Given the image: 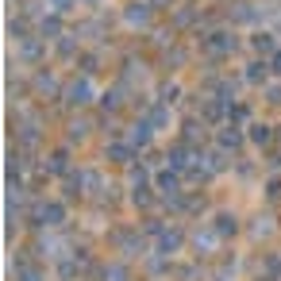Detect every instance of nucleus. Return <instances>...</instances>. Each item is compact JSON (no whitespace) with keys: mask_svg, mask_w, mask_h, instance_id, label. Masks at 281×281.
Segmentation results:
<instances>
[{"mask_svg":"<svg viewBox=\"0 0 281 281\" xmlns=\"http://www.w3.org/2000/svg\"><path fill=\"white\" fill-rule=\"evenodd\" d=\"M208 54H231L235 50V35H228V31H216V35H208Z\"/></svg>","mask_w":281,"mask_h":281,"instance_id":"nucleus-1","label":"nucleus"},{"mask_svg":"<svg viewBox=\"0 0 281 281\" xmlns=\"http://www.w3.org/2000/svg\"><path fill=\"white\" fill-rule=\"evenodd\" d=\"M89 97H93V85H89L85 77L73 81V85L66 89V100H70V104H89Z\"/></svg>","mask_w":281,"mask_h":281,"instance_id":"nucleus-2","label":"nucleus"},{"mask_svg":"<svg viewBox=\"0 0 281 281\" xmlns=\"http://www.w3.org/2000/svg\"><path fill=\"white\" fill-rule=\"evenodd\" d=\"M158 189H162L166 196H174L177 189H181V170H174V166L162 170V174H158Z\"/></svg>","mask_w":281,"mask_h":281,"instance_id":"nucleus-3","label":"nucleus"},{"mask_svg":"<svg viewBox=\"0 0 281 281\" xmlns=\"http://www.w3.org/2000/svg\"><path fill=\"white\" fill-rule=\"evenodd\" d=\"M239 143H243V131H239L235 123H231V127H223V131H220V147H223V150H235Z\"/></svg>","mask_w":281,"mask_h":281,"instance_id":"nucleus-4","label":"nucleus"},{"mask_svg":"<svg viewBox=\"0 0 281 281\" xmlns=\"http://www.w3.org/2000/svg\"><path fill=\"white\" fill-rule=\"evenodd\" d=\"M158 246H162V250H170V255H174L177 246H181V231H177V228H170V231H162V239H158Z\"/></svg>","mask_w":281,"mask_h":281,"instance_id":"nucleus-5","label":"nucleus"},{"mask_svg":"<svg viewBox=\"0 0 281 281\" xmlns=\"http://www.w3.org/2000/svg\"><path fill=\"white\" fill-rule=\"evenodd\" d=\"M147 143H150V123H135V127H131V147H147Z\"/></svg>","mask_w":281,"mask_h":281,"instance_id":"nucleus-6","label":"nucleus"},{"mask_svg":"<svg viewBox=\"0 0 281 281\" xmlns=\"http://www.w3.org/2000/svg\"><path fill=\"white\" fill-rule=\"evenodd\" d=\"M66 162H70L66 150H54L50 158H46V174H66Z\"/></svg>","mask_w":281,"mask_h":281,"instance_id":"nucleus-7","label":"nucleus"},{"mask_svg":"<svg viewBox=\"0 0 281 281\" xmlns=\"http://www.w3.org/2000/svg\"><path fill=\"white\" fill-rule=\"evenodd\" d=\"M266 70H270L266 62H250L246 66V81H266Z\"/></svg>","mask_w":281,"mask_h":281,"instance_id":"nucleus-8","label":"nucleus"},{"mask_svg":"<svg viewBox=\"0 0 281 281\" xmlns=\"http://www.w3.org/2000/svg\"><path fill=\"white\" fill-rule=\"evenodd\" d=\"M250 139H255L258 147H266V143H270L273 135H270V127H266V123H255V127H250Z\"/></svg>","mask_w":281,"mask_h":281,"instance_id":"nucleus-9","label":"nucleus"},{"mask_svg":"<svg viewBox=\"0 0 281 281\" xmlns=\"http://www.w3.org/2000/svg\"><path fill=\"white\" fill-rule=\"evenodd\" d=\"M250 43H255L258 54H273V35H255Z\"/></svg>","mask_w":281,"mask_h":281,"instance_id":"nucleus-10","label":"nucleus"},{"mask_svg":"<svg viewBox=\"0 0 281 281\" xmlns=\"http://www.w3.org/2000/svg\"><path fill=\"white\" fill-rule=\"evenodd\" d=\"M108 154H112L116 162H127V158H131V147H123V143H112V150H108Z\"/></svg>","mask_w":281,"mask_h":281,"instance_id":"nucleus-11","label":"nucleus"},{"mask_svg":"<svg viewBox=\"0 0 281 281\" xmlns=\"http://www.w3.org/2000/svg\"><path fill=\"white\" fill-rule=\"evenodd\" d=\"M127 19H131V23H143V19H147V4H131Z\"/></svg>","mask_w":281,"mask_h":281,"instance_id":"nucleus-12","label":"nucleus"},{"mask_svg":"<svg viewBox=\"0 0 281 281\" xmlns=\"http://www.w3.org/2000/svg\"><path fill=\"white\" fill-rule=\"evenodd\" d=\"M216 231H220V235H231V231H235V220H231V216H220V220H216Z\"/></svg>","mask_w":281,"mask_h":281,"instance_id":"nucleus-13","label":"nucleus"},{"mask_svg":"<svg viewBox=\"0 0 281 281\" xmlns=\"http://www.w3.org/2000/svg\"><path fill=\"white\" fill-rule=\"evenodd\" d=\"M23 54H27V58H39V54H43V43H35V39L23 43Z\"/></svg>","mask_w":281,"mask_h":281,"instance_id":"nucleus-14","label":"nucleus"},{"mask_svg":"<svg viewBox=\"0 0 281 281\" xmlns=\"http://www.w3.org/2000/svg\"><path fill=\"white\" fill-rule=\"evenodd\" d=\"M43 35H58V19H43Z\"/></svg>","mask_w":281,"mask_h":281,"instance_id":"nucleus-15","label":"nucleus"},{"mask_svg":"<svg viewBox=\"0 0 281 281\" xmlns=\"http://www.w3.org/2000/svg\"><path fill=\"white\" fill-rule=\"evenodd\" d=\"M266 193H270V201H281V181H270V189H266Z\"/></svg>","mask_w":281,"mask_h":281,"instance_id":"nucleus-16","label":"nucleus"},{"mask_svg":"<svg viewBox=\"0 0 281 281\" xmlns=\"http://www.w3.org/2000/svg\"><path fill=\"white\" fill-rule=\"evenodd\" d=\"M100 104H104V108H116L120 100H116V93H104V97H100Z\"/></svg>","mask_w":281,"mask_h":281,"instance_id":"nucleus-17","label":"nucleus"},{"mask_svg":"<svg viewBox=\"0 0 281 281\" xmlns=\"http://www.w3.org/2000/svg\"><path fill=\"white\" fill-rule=\"evenodd\" d=\"M270 100H273V104H281V85H273V89H270Z\"/></svg>","mask_w":281,"mask_h":281,"instance_id":"nucleus-18","label":"nucleus"},{"mask_svg":"<svg viewBox=\"0 0 281 281\" xmlns=\"http://www.w3.org/2000/svg\"><path fill=\"white\" fill-rule=\"evenodd\" d=\"M273 70H277V73H281V54H273Z\"/></svg>","mask_w":281,"mask_h":281,"instance_id":"nucleus-19","label":"nucleus"},{"mask_svg":"<svg viewBox=\"0 0 281 281\" xmlns=\"http://www.w3.org/2000/svg\"><path fill=\"white\" fill-rule=\"evenodd\" d=\"M54 4H58V12H66V4H70V0H54Z\"/></svg>","mask_w":281,"mask_h":281,"instance_id":"nucleus-20","label":"nucleus"},{"mask_svg":"<svg viewBox=\"0 0 281 281\" xmlns=\"http://www.w3.org/2000/svg\"><path fill=\"white\" fill-rule=\"evenodd\" d=\"M154 4H166V0H154Z\"/></svg>","mask_w":281,"mask_h":281,"instance_id":"nucleus-21","label":"nucleus"}]
</instances>
